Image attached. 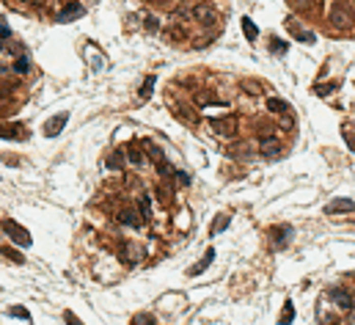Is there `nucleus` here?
Segmentation results:
<instances>
[{
  "label": "nucleus",
  "instance_id": "obj_27",
  "mask_svg": "<svg viewBox=\"0 0 355 325\" xmlns=\"http://www.w3.org/2000/svg\"><path fill=\"white\" fill-rule=\"evenodd\" d=\"M152 86H154V74H149V77H146V83H143V89H141V99H146V97H149Z\"/></svg>",
  "mask_w": 355,
  "mask_h": 325
},
{
  "label": "nucleus",
  "instance_id": "obj_31",
  "mask_svg": "<svg viewBox=\"0 0 355 325\" xmlns=\"http://www.w3.org/2000/svg\"><path fill=\"white\" fill-rule=\"evenodd\" d=\"M14 72H19V74H25V72H28V61H25V58H19V61H17V64H14Z\"/></svg>",
  "mask_w": 355,
  "mask_h": 325
},
{
  "label": "nucleus",
  "instance_id": "obj_29",
  "mask_svg": "<svg viewBox=\"0 0 355 325\" xmlns=\"http://www.w3.org/2000/svg\"><path fill=\"white\" fill-rule=\"evenodd\" d=\"M270 50H272V52H284L286 44L281 42V39H270Z\"/></svg>",
  "mask_w": 355,
  "mask_h": 325
},
{
  "label": "nucleus",
  "instance_id": "obj_25",
  "mask_svg": "<svg viewBox=\"0 0 355 325\" xmlns=\"http://www.w3.org/2000/svg\"><path fill=\"white\" fill-rule=\"evenodd\" d=\"M157 171H160V177H174V168L168 166V160H157Z\"/></svg>",
  "mask_w": 355,
  "mask_h": 325
},
{
  "label": "nucleus",
  "instance_id": "obj_26",
  "mask_svg": "<svg viewBox=\"0 0 355 325\" xmlns=\"http://www.w3.org/2000/svg\"><path fill=\"white\" fill-rule=\"evenodd\" d=\"M229 215H223V218H215V223H212V234H217V232H223V229L229 226Z\"/></svg>",
  "mask_w": 355,
  "mask_h": 325
},
{
  "label": "nucleus",
  "instance_id": "obj_23",
  "mask_svg": "<svg viewBox=\"0 0 355 325\" xmlns=\"http://www.w3.org/2000/svg\"><path fill=\"white\" fill-rule=\"evenodd\" d=\"M19 135V124H11V127H0V138H17Z\"/></svg>",
  "mask_w": 355,
  "mask_h": 325
},
{
  "label": "nucleus",
  "instance_id": "obj_1",
  "mask_svg": "<svg viewBox=\"0 0 355 325\" xmlns=\"http://www.w3.org/2000/svg\"><path fill=\"white\" fill-rule=\"evenodd\" d=\"M327 22H331V28H336V31H352L355 28L352 9H347L341 0H336L333 9H331V14H327Z\"/></svg>",
  "mask_w": 355,
  "mask_h": 325
},
{
  "label": "nucleus",
  "instance_id": "obj_28",
  "mask_svg": "<svg viewBox=\"0 0 355 325\" xmlns=\"http://www.w3.org/2000/svg\"><path fill=\"white\" fill-rule=\"evenodd\" d=\"M132 325H157V322H154V317H149V314H138L132 320Z\"/></svg>",
  "mask_w": 355,
  "mask_h": 325
},
{
  "label": "nucleus",
  "instance_id": "obj_30",
  "mask_svg": "<svg viewBox=\"0 0 355 325\" xmlns=\"http://www.w3.org/2000/svg\"><path fill=\"white\" fill-rule=\"evenodd\" d=\"M64 320H66V325H83L77 317H74V311H64Z\"/></svg>",
  "mask_w": 355,
  "mask_h": 325
},
{
  "label": "nucleus",
  "instance_id": "obj_15",
  "mask_svg": "<svg viewBox=\"0 0 355 325\" xmlns=\"http://www.w3.org/2000/svg\"><path fill=\"white\" fill-rule=\"evenodd\" d=\"M267 111H270V113H284V116H286V113H289V105H286L284 99L267 97Z\"/></svg>",
  "mask_w": 355,
  "mask_h": 325
},
{
  "label": "nucleus",
  "instance_id": "obj_18",
  "mask_svg": "<svg viewBox=\"0 0 355 325\" xmlns=\"http://www.w3.org/2000/svg\"><path fill=\"white\" fill-rule=\"evenodd\" d=\"M143 149H146V154H149V157H154V160H166V157H162V149L157 146L154 141L143 138Z\"/></svg>",
  "mask_w": 355,
  "mask_h": 325
},
{
  "label": "nucleus",
  "instance_id": "obj_22",
  "mask_svg": "<svg viewBox=\"0 0 355 325\" xmlns=\"http://www.w3.org/2000/svg\"><path fill=\"white\" fill-rule=\"evenodd\" d=\"M0 254H3V256H9V259L11 262H17V265H22V254H14V248H9V246H3V248H0Z\"/></svg>",
  "mask_w": 355,
  "mask_h": 325
},
{
  "label": "nucleus",
  "instance_id": "obj_34",
  "mask_svg": "<svg viewBox=\"0 0 355 325\" xmlns=\"http://www.w3.org/2000/svg\"><path fill=\"white\" fill-rule=\"evenodd\" d=\"M157 196H160V201H166V204H168V199H171V196H168L166 187H160V191H157Z\"/></svg>",
  "mask_w": 355,
  "mask_h": 325
},
{
  "label": "nucleus",
  "instance_id": "obj_19",
  "mask_svg": "<svg viewBox=\"0 0 355 325\" xmlns=\"http://www.w3.org/2000/svg\"><path fill=\"white\" fill-rule=\"evenodd\" d=\"M292 320H295V303L286 301V303H284V311H281V320H278V322H281V325H289Z\"/></svg>",
  "mask_w": 355,
  "mask_h": 325
},
{
  "label": "nucleus",
  "instance_id": "obj_24",
  "mask_svg": "<svg viewBox=\"0 0 355 325\" xmlns=\"http://www.w3.org/2000/svg\"><path fill=\"white\" fill-rule=\"evenodd\" d=\"M9 314H11V317H17V320H31L28 309H22V306H11V309H9Z\"/></svg>",
  "mask_w": 355,
  "mask_h": 325
},
{
  "label": "nucleus",
  "instance_id": "obj_10",
  "mask_svg": "<svg viewBox=\"0 0 355 325\" xmlns=\"http://www.w3.org/2000/svg\"><path fill=\"white\" fill-rule=\"evenodd\" d=\"M77 17H83V6L80 3H66L64 11L58 14V22H72V19H77Z\"/></svg>",
  "mask_w": 355,
  "mask_h": 325
},
{
  "label": "nucleus",
  "instance_id": "obj_8",
  "mask_svg": "<svg viewBox=\"0 0 355 325\" xmlns=\"http://www.w3.org/2000/svg\"><path fill=\"white\" fill-rule=\"evenodd\" d=\"M284 152V146H281V141L278 138H262V144H259V154L262 157H278V154Z\"/></svg>",
  "mask_w": 355,
  "mask_h": 325
},
{
  "label": "nucleus",
  "instance_id": "obj_9",
  "mask_svg": "<svg viewBox=\"0 0 355 325\" xmlns=\"http://www.w3.org/2000/svg\"><path fill=\"white\" fill-rule=\"evenodd\" d=\"M327 297H331V301L336 303L339 309H344V311H350V309L355 306L352 295H350V292H344V289H327Z\"/></svg>",
  "mask_w": 355,
  "mask_h": 325
},
{
  "label": "nucleus",
  "instance_id": "obj_5",
  "mask_svg": "<svg viewBox=\"0 0 355 325\" xmlns=\"http://www.w3.org/2000/svg\"><path fill=\"white\" fill-rule=\"evenodd\" d=\"M171 113H174L179 121H185L187 127H196V124H199V116H196V111H193V107H187L185 102H171Z\"/></svg>",
  "mask_w": 355,
  "mask_h": 325
},
{
  "label": "nucleus",
  "instance_id": "obj_3",
  "mask_svg": "<svg viewBox=\"0 0 355 325\" xmlns=\"http://www.w3.org/2000/svg\"><path fill=\"white\" fill-rule=\"evenodd\" d=\"M0 226H3V232L11 237V240L17 242V246H22V248H28L31 246V234L25 232L22 226H19L17 221H11V218H6V221H0Z\"/></svg>",
  "mask_w": 355,
  "mask_h": 325
},
{
  "label": "nucleus",
  "instance_id": "obj_7",
  "mask_svg": "<svg viewBox=\"0 0 355 325\" xmlns=\"http://www.w3.org/2000/svg\"><path fill=\"white\" fill-rule=\"evenodd\" d=\"M325 212H327V215H347V212H355V201H352V199H333V201H327Z\"/></svg>",
  "mask_w": 355,
  "mask_h": 325
},
{
  "label": "nucleus",
  "instance_id": "obj_16",
  "mask_svg": "<svg viewBox=\"0 0 355 325\" xmlns=\"http://www.w3.org/2000/svg\"><path fill=\"white\" fill-rule=\"evenodd\" d=\"M242 31H245V39H248V42H256L259 28L254 25V19H251V17H242Z\"/></svg>",
  "mask_w": 355,
  "mask_h": 325
},
{
  "label": "nucleus",
  "instance_id": "obj_17",
  "mask_svg": "<svg viewBox=\"0 0 355 325\" xmlns=\"http://www.w3.org/2000/svg\"><path fill=\"white\" fill-rule=\"evenodd\" d=\"M289 226H276L272 229V240H276V248H281V242H289Z\"/></svg>",
  "mask_w": 355,
  "mask_h": 325
},
{
  "label": "nucleus",
  "instance_id": "obj_14",
  "mask_svg": "<svg viewBox=\"0 0 355 325\" xmlns=\"http://www.w3.org/2000/svg\"><path fill=\"white\" fill-rule=\"evenodd\" d=\"M124 152H127V157H129V163H132V166H146V157L141 154V149H138V146H132V144H129V146L124 149Z\"/></svg>",
  "mask_w": 355,
  "mask_h": 325
},
{
  "label": "nucleus",
  "instance_id": "obj_20",
  "mask_svg": "<svg viewBox=\"0 0 355 325\" xmlns=\"http://www.w3.org/2000/svg\"><path fill=\"white\" fill-rule=\"evenodd\" d=\"M149 215H152V199L143 193L141 196V221H149Z\"/></svg>",
  "mask_w": 355,
  "mask_h": 325
},
{
  "label": "nucleus",
  "instance_id": "obj_4",
  "mask_svg": "<svg viewBox=\"0 0 355 325\" xmlns=\"http://www.w3.org/2000/svg\"><path fill=\"white\" fill-rule=\"evenodd\" d=\"M190 19L201 25H215L217 22V11L212 3H199V6H190Z\"/></svg>",
  "mask_w": 355,
  "mask_h": 325
},
{
  "label": "nucleus",
  "instance_id": "obj_36",
  "mask_svg": "<svg viewBox=\"0 0 355 325\" xmlns=\"http://www.w3.org/2000/svg\"><path fill=\"white\" fill-rule=\"evenodd\" d=\"M22 3H28V6H44L47 0H22Z\"/></svg>",
  "mask_w": 355,
  "mask_h": 325
},
{
  "label": "nucleus",
  "instance_id": "obj_35",
  "mask_svg": "<svg viewBox=\"0 0 355 325\" xmlns=\"http://www.w3.org/2000/svg\"><path fill=\"white\" fill-rule=\"evenodd\" d=\"M146 28H149V31H157V19L149 17V19H146Z\"/></svg>",
  "mask_w": 355,
  "mask_h": 325
},
{
  "label": "nucleus",
  "instance_id": "obj_33",
  "mask_svg": "<svg viewBox=\"0 0 355 325\" xmlns=\"http://www.w3.org/2000/svg\"><path fill=\"white\" fill-rule=\"evenodd\" d=\"M314 91H317V94H331L333 91V83L331 86H314Z\"/></svg>",
  "mask_w": 355,
  "mask_h": 325
},
{
  "label": "nucleus",
  "instance_id": "obj_2",
  "mask_svg": "<svg viewBox=\"0 0 355 325\" xmlns=\"http://www.w3.org/2000/svg\"><path fill=\"white\" fill-rule=\"evenodd\" d=\"M212 130L217 135H223V138H234L237 135V127H240V116H234V113H226V116H215L212 121Z\"/></svg>",
  "mask_w": 355,
  "mask_h": 325
},
{
  "label": "nucleus",
  "instance_id": "obj_32",
  "mask_svg": "<svg viewBox=\"0 0 355 325\" xmlns=\"http://www.w3.org/2000/svg\"><path fill=\"white\" fill-rule=\"evenodd\" d=\"M256 132H259V135H264V138H270L272 127H270V124H259V127H256Z\"/></svg>",
  "mask_w": 355,
  "mask_h": 325
},
{
  "label": "nucleus",
  "instance_id": "obj_13",
  "mask_svg": "<svg viewBox=\"0 0 355 325\" xmlns=\"http://www.w3.org/2000/svg\"><path fill=\"white\" fill-rule=\"evenodd\" d=\"M212 259H215V251H212V248H209V251L204 254V259L199 262V265H193V267L187 270V276H199V273H204V270H207L209 265H212Z\"/></svg>",
  "mask_w": 355,
  "mask_h": 325
},
{
  "label": "nucleus",
  "instance_id": "obj_6",
  "mask_svg": "<svg viewBox=\"0 0 355 325\" xmlns=\"http://www.w3.org/2000/svg\"><path fill=\"white\" fill-rule=\"evenodd\" d=\"M66 121H69V113H58V116H52L50 121L44 124V138H56V135H61V130L66 127Z\"/></svg>",
  "mask_w": 355,
  "mask_h": 325
},
{
  "label": "nucleus",
  "instance_id": "obj_11",
  "mask_svg": "<svg viewBox=\"0 0 355 325\" xmlns=\"http://www.w3.org/2000/svg\"><path fill=\"white\" fill-rule=\"evenodd\" d=\"M119 223H124V226H138L141 218H138V212H135V207L119 209Z\"/></svg>",
  "mask_w": 355,
  "mask_h": 325
},
{
  "label": "nucleus",
  "instance_id": "obj_12",
  "mask_svg": "<svg viewBox=\"0 0 355 325\" xmlns=\"http://www.w3.org/2000/svg\"><path fill=\"white\" fill-rule=\"evenodd\" d=\"M240 89L248 94V97H264V86L259 83V80H242Z\"/></svg>",
  "mask_w": 355,
  "mask_h": 325
},
{
  "label": "nucleus",
  "instance_id": "obj_21",
  "mask_svg": "<svg viewBox=\"0 0 355 325\" xmlns=\"http://www.w3.org/2000/svg\"><path fill=\"white\" fill-rule=\"evenodd\" d=\"M121 166H124V152H113V154H111V160H107V168L119 171Z\"/></svg>",
  "mask_w": 355,
  "mask_h": 325
}]
</instances>
